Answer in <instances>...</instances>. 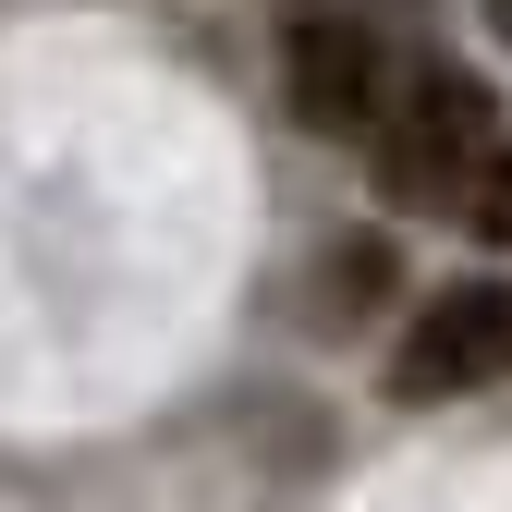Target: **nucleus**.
<instances>
[{
	"instance_id": "nucleus-1",
	"label": "nucleus",
	"mask_w": 512,
	"mask_h": 512,
	"mask_svg": "<svg viewBox=\"0 0 512 512\" xmlns=\"http://www.w3.org/2000/svg\"><path fill=\"white\" fill-rule=\"evenodd\" d=\"M488 147H500V98L464 74V61H415V74L391 86V110H378V135H366L378 196L391 208H439V220H464Z\"/></svg>"
},
{
	"instance_id": "nucleus-2",
	"label": "nucleus",
	"mask_w": 512,
	"mask_h": 512,
	"mask_svg": "<svg viewBox=\"0 0 512 512\" xmlns=\"http://www.w3.org/2000/svg\"><path fill=\"white\" fill-rule=\"evenodd\" d=\"M512 378V281H439L391 342V403H464Z\"/></svg>"
},
{
	"instance_id": "nucleus-3",
	"label": "nucleus",
	"mask_w": 512,
	"mask_h": 512,
	"mask_svg": "<svg viewBox=\"0 0 512 512\" xmlns=\"http://www.w3.org/2000/svg\"><path fill=\"white\" fill-rule=\"evenodd\" d=\"M281 86H293V122H305V135L366 147L403 74H391V49H378L366 13H293L281 25Z\"/></svg>"
},
{
	"instance_id": "nucleus-4",
	"label": "nucleus",
	"mask_w": 512,
	"mask_h": 512,
	"mask_svg": "<svg viewBox=\"0 0 512 512\" xmlns=\"http://www.w3.org/2000/svg\"><path fill=\"white\" fill-rule=\"evenodd\" d=\"M464 232H476V244H512V135H500V147H488V171H476Z\"/></svg>"
},
{
	"instance_id": "nucleus-5",
	"label": "nucleus",
	"mask_w": 512,
	"mask_h": 512,
	"mask_svg": "<svg viewBox=\"0 0 512 512\" xmlns=\"http://www.w3.org/2000/svg\"><path fill=\"white\" fill-rule=\"evenodd\" d=\"M488 25H500V37H512V0H488Z\"/></svg>"
}]
</instances>
